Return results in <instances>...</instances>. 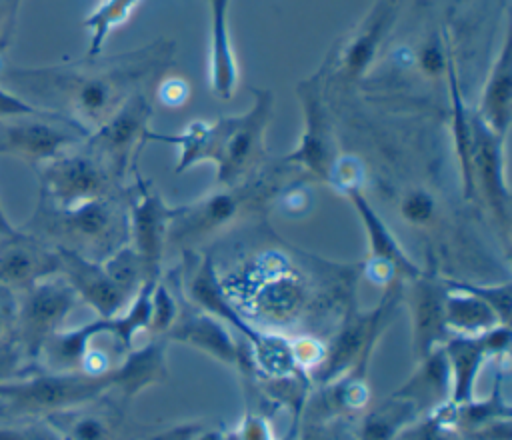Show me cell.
Instances as JSON below:
<instances>
[{
  "label": "cell",
  "instance_id": "5",
  "mask_svg": "<svg viewBox=\"0 0 512 440\" xmlns=\"http://www.w3.org/2000/svg\"><path fill=\"white\" fill-rule=\"evenodd\" d=\"M252 106L236 116H222L220 146L216 156V180L220 186H238L264 168L268 158L266 130L272 120L274 94L252 88Z\"/></svg>",
  "mask_w": 512,
  "mask_h": 440
},
{
  "label": "cell",
  "instance_id": "35",
  "mask_svg": "<svg viewBox=\"0 0 512 440\" xmlns=\"http://www.w3.org/2000/svg\"><path fill=\"white\" fill-rule=\"evenodd\" d=\"M448 282L482 298L496 312L500 324H510V316H512V286H510V282L472 284V282H462V280H452V278H448Z\"/></svg>",
  "mask_w": 512,
  "mask_h": 440
},
{
  "label": "cell",
  "instance_id": "43",
  "mask_svg": "<svg viewBox=\"0 0 512 440\" xmlns=\"http://www.w3.org/2000/svg\"><path fill=\"white\" fill-rule=\"evenodd\" d=\"M14 314H16L14 294L0 288V346L12 340L14 336Z\"/></svg>",
  "mask_w": 512,
  "mask_h": 440
},
{
  "label": "cell",
  "instance_id": "33",
  "mask_svg": "<svg viewBox=\"0 0 512 440\" xmlns=\"http://www.w3.org/2000/svg\"><path fill=\"white\" fill-rule=\"evenodd\" d=\"M396 440H466L454 424V406L450 402L420 416Z\"/></svg>",
  "mask_w": 512,
  "mask_h": 440
},
{
  "label": "cell",
  "instance_id": "28",
  "mask_svg": "<svg viewBox=\"0 0 512 440\" xmlns=\"http://www.w3.org/2000/svg\"><path fill=\"white\" fill-rule=\"evenodd\" d=\"M416 404L396 392L364 410L356 440H396L402 430L420 418Z\"/></svg>",
  "mask_w": 512,
  "mask_h": 440
},
{
  "label": "cell",
  "instance_id": "2",
  "mask_svg": "<svg viewBox=\"0 0 512 440\" xmlns=\"http://www.w3.org/2000/svg\"><path fill=\"white\" fill-rule=\"evenodd\" d=\"M112 370L106 374L56 372L28 366L0 384V406L4 418H46L50 414L86 404L110 392Z\"/></svg>",
  "mask_w": 512,
  "mask_h": 440
},
{
  "label": "cell",
  "instance_id": "47",
  "mask_svg": "<svg viewBox=\"0 0 512 440\" xmlns=\"http://www.w3.org/2000/svg\"><path fill=\"white\" fill-rule=\"evenodd\" d=\"M192 440H228L226 432L218 426H206V424H200L198 430L194 432Z\"/></svg>",
  "mask_w": 512,
  "mask_h": 440
},
{
  "label": "cell",
  "instance_id": "26",
  "mask_svg": "<svg viewBox=\"0 0 512 440\" xmlns=\"http://www.w3.org/2000/svg\"><path fill=\"white\" fill-rule=\"evenodd\" d=\"M210 6V88L216 98L230 100L238 86V64L228 30L230 0H208Z\"/></svg>",
  "mask_w": 512,
  "mask_h": 440
},
{
  "label": "cell",
  "instance_id": "23",
  "mask_svg": "<svg viewBox=\"0 0 512 440\" xmlns=\"http://www.w3.org/2000/svg\"><path fill=\"white\" fill-rule=\"evenodd\" d=\"M448 370H450V404H466L476 398V380L482 372L484 362L490 358L488 346L478 336L450 334L442 344Z\"/></svg>",
  "mask_w": 512,
  "mask_h": 440
},
{
  "label": "cell",
  "instance_id": "40",
  "mask_svg": "<svg viewBox=\"0 0 512 440\" xmlns=\"http://www.w3.org/2000/svg\"><path fill=\"white\" fill-rule=\"evenodd\" d=\"M290 350H292V358H294L296 366L302 372L310 374L322 362L326 346L322 342H318L316 338H312V336H304V338H298V340L290 342Z\"/></svg>",
  "mask_w": 512,
  "mask_h": 440
},
{
  "label": "cell",
  "instance_id": "29",
  "mask_svg": "<svg viewBox=\"0 0 512 440\" xmlns=\"http://www.w3.org/2000/svg\"><path fill=\"white\" fill-rule=\"evenodd\" d=\"M444 284L448 288L444 316L450 334L478 336L500 324L496 312L482 298L460 286H454L448 282V278H444Z\"/></svg>",
  "mask_w": 512,
  "mask_h": 440
},
{
  "label": "cell",
  "instance_id": "32",
  "mask_svg": "<svg viewBox=\"0 0 512 440\" xmlns=\"http://www.w3.org/2000/svg\"><path fill=\"white\" fill-rule=\"evenodd\" d=\"M102 268L116 282V286L122 288L130 298H134L136 292L142 288V284L150 280L146 276L140 256L128 242L118 250H114L110 256H106L102 260Z\"/></svg>",
  "mask_w": 512,
  "mask_h": 440
},
{
  "label": "cell",
  "instance_id": "9",
  "mask_svg": "<svg viewBox=\"0 0 512 440\" xmlns=\"http://www.w3.org/2000/svg\"><path fill=\"white\" fill-rule=\"evenodd\" d=\"M248 280L246 304L254 318L274 326H288L302 318L310 302L308 282L282 258L264 256Z\"/></svg>",
  "mask_w": 512,
  "mask_h": 440
},
{
  "label": "cell",
  "instance_id": "46",
  "mask_svg": "<svg viewBox=\"0 0 512 440\" xmlns=\"http://www.w3.org/2000/svg\"><path fill=\"white\" fill-rule=\"evenodd\" d=\"M188 92H190V88L184 80L170 78L158 86V100L166 106H180L186 102Z\"/></svg>",
  "mask_w": 512,
  "mask_h": 440
},
{
  "label": "cell",
  "instance_id": "10",
  "mask_svg": "<svg viewBox=\"0 0 512 440\" xmlns=\"http://www.w3.org/2000/svg\"><path fill=\"white\" fill-rule=\"evenodd\" d=\"M266 188L262 178L252 176L238 186H222L194 204L174 206L168 226V244H190L232 224L248 204H254Z\"/></svg>",
  "mask_w": 512,
  "mask_h": 440
},
{
  "label": "cell",
  "instance_id": "18",
  "mask_svg": "<svg viewBox=\"0 0 512 440\" xmlns=\"http://www.w3.org/2000/svg\"><path fill=\"white\" fill-rule=\"evenodd\" d=\"M60 258V272L74 288L80 302H86L98 318H110L120 314L128 304L130 296L116 286L106 274L102 262L90 260L70 248L56 246Z\"/></svg>",
  "mask_w": 512,
  "mask_h": 440
},
{
  "label": "cell",
  "instance_id": "11",
  "mask_svg": "<svg viewBox=\"0 0 512 440\" xmlns=\"http://www.w3.org/2000/svg\"><path fill=\"white\" fill-rule=\"evenodd\" d=\"M150 116V98L144 94V90H140L132 94L110 120L90 132L84 140V146L108 166L118 182L128 170H134L140 148L148 142L146 134L150 130Z\"/></svg>",
  "mask_w": 512,
  "mask_h": 440
},
{
  "label": "cell",
  "instance_id": "15",
  "mask_svg": "<svg viewBox=\"0 0 512 440\" xmlns=\"http://www.w3.org/2000/svg\"><path fill=\"white\" fill-rule=\"evenodd\" d=\"M406 282L408 286H402V298L406 300L410 312L412 358L418 362L432 350L440 348L450 336L444 316L448 288L444 278H438L426 270Z\"/></svg>",
  "mask_w": 512,
  "mask_h": 440
},
{
  "label": "cell",
  "instance_id": "12",
  "mask_svg": "<svg viewBox=\"0 0 512 440\" xmlns=\"http://www.w3.org/2000/svg\"><path fill=\"white\" fill-rule=\"evenodd\" d=\"M134 186L128 194V244L140 256L146 276L150 280L160 278V262L164 248L168 246V226L174 214V206H168L164 198L134 172Z\"/></svg>",
  "mask_w": 512,
  "mask_h": 440
},
{
  "label": "cell",
  "instance_id": "24",
  "mask_svg": "<svg viewBox=\"0 0 512 440\" xmlns=\"http://www.w3.org/2000/svg\"><path fill=\"white\" fill-rule=\"evenodd\" d=\"M392 22V4L380 0L362 26L352 34V38L342 46L338 54V72L346 84L356 82L370 68L386 30Z\"/></svg>",
  "mask_w": 512,
  "mask_h": 440
},
{
  "label": "cell",
  "instance_id": "41",
  "mask_svg": "<svg viewBox=\"0 0 512 440\" xmlns=\"http://www.w3.org/2000/svg\"><path fill=\"white\" fill-rule=\"evenodd\" d=\"M42 114H52V110L36 106L34 102L22 98L20 94L0 88V118L16 120L24 116H42Z\"/></svg>",
  "mask_w": 512,
  "mask_h": 440
},
{
  "label": "cell",
  "instance_id": "48",
  "mask_svg": "<svg viewBox=\"0 0 512 440\" xmlns=\"http://www.w3.org/2000/svg\"><path fill=\"white\" fill-rule=\"evenodd\" d=\"M20 232V228H16L14 224H12V220L8 218V214L4 212V208H2V204H0V238L4 240V238H12V236H16Z\"/></svg>",
  "mask_w": 512,
  "mask_h": 440
},
{
  "label": "cell",
  "instance_id": "20",
  "mask_svg": "<svg viewBox=\"0 0 512 440\" xmlns=\"http://www.w3.org/2000/svg\"><path fill=\"white\" fill-rule=\"evenodd\" d=\"M164 338L168 342L172 340L192 346L226 366H238L242 354L238 342L230 334V328L216 316L206 314L194 306L178 312Z\"/></svg>",
  "mask_w": 512,
  "mask_h": 440
},
{
  "label": "cell",
  "instance_id": "36",
  "mask_svg": "<svg viewBox=\"0 0 512 440\" xmlns=\"http://www.w3.org/2000/svg\"><path fill=\"white\" fill-rule=\"evenodd\" d=\"M0 440H64L60 432L46 418H12L2 422L0 418Z\"/></svg>",
  "mask_w": 512,
  "mask_h": 440
},
{
  "label": "cell",
  "instance_id": "21",
  "mask_svg": "<svg viewBox=\"0 0 512 440\" xmlns=\"http://www.w3.org/2000/svg\"><path fill=\"white\" fill-rule=\"evenodd\" d=\"M344 194L352 202V206H354V210L360 216V222L364 226L366 240H368V260L384 262L402 280H412V278L420 276L424 268H420L408 256V252L400 246V242L396 240L392 230L386 226V222L380 218V214L366 200L362 188H350Z\"/></svg>",
  "mask_w": 512,
  "mask_h": 440
},
{
  "label": "cell",
  "instance_id": "8",
  "mask_svg": "<svg viewBox=\"0 0 512 440\" xmlns=\"http://www.w3.org/2000/svg\"><path fill=\"white\" fill-rule=\"evenodd\" d=\"M326 68L298 82L296 94L302 106L304 130L296 148L280 158V164L294 166L320 182H330L332 168L338 160V144L324 104Z\"/></svg>",
  "mask_w": 512,
  "mask_h": 440
},
{
  "label": "cell",
  "instance_id": "27",
  "mask_svg": "<svg viewBox=\"0 0 512 440\" xmlns=\"http://www.w3.org/2000/svg\"><path fill=\"white\" fill-rule=\"evenodd\" d=\"M412 400L420 414H428L450 400V370L442 346L416 362L412 376L394 390Z\"/></svg>",
  "mask_w": 512,
  "mask_h": 440
},
{
  "label": "cell",
  "instance_id": "34",
  "mask_svg": "<svg viewBox=\"0 0 512 440\" xmlns=\"http://www.w3.org/2000/svg\"><path fill=\"white\" fill-rule=\"evenodd\" d=\"M178 304L166 280H156L150 294V320L146 332L150 336H164L178 316Z\"/></svg>",
  "mask_w": 512,
  "mask_h": 440
},
{
  "label": "cell",
  "instance_id": "14",
  "mask_svg": "<svg viewBox=\"0 0 512 440\" xmlns=\"http://www.w3.org/2000/svg\"><path fill=\"white\" fill-rule=\"evenodd\" d=\"M472 180L476 200L482 198L508 238L510 190L504 174V138L488 130L476 112H472Z\"/></svg>",
  "mask_w": 512,
  "mask_h": 440
},
{
  "label": "cell",
  "instance_id": "4",
  "mask_svg": "<svg viewBox=\"0 0 512 440\" xmlns=\"http://www.w3.org/2000/svg\"><path fill=\"white\" fill-rule=\"evenodd\" d=\"M402 286V278L386 284L384 296L368 312L358 310L354 302L348 304L336 334L328 344H324L326 350L322 362L308 374L310 380L326 386L346 374L358 360L374 356L376 344L390 322L394 306L402 300Z\"/></svg>",
  "mask_w": 512,
  "mask_h": 440
},
{
  "label": "cell",
  "instance_id": "13",
  "mask_svg": "<svg viewBox=\"0 0 512 440\" xmlns=\"http://www.w3.org/2000/svg\"><path fill=\"white\" fill-rule=\"evenodd\" d=\"M88 132L70 118L52 112L16 118L0 138V152L14 154L30 164L42 166L58 154L82 144Z\"/></svg>",
  "mask_w": 512,
  "mask_h": 440
},
{
  "label": "cell",
  "instance_id": "49",
  "mask_svg": "<svg viewBox=\"0 0 512 440\" xmlns=\"http://www.w3.org/2000/svg\"><path fill=\"white\" fill-rule=\"evenodd\" d=\"M386 2H388V4H392V6H394V4H396V2H398V0H386Z\"/></svg>",
  "mask_w": 512,
  "mask_h": 440
},
{
  "label": "cell",
  "instance_id": "31",
  "mask_svg": "<svg viewBox=\"0 0 512 440\" xmlns=\"http://www.w3.org/2000/svg\"><path fill=\"white\" fill-rule=\"evenodd\" d=\"M140 0H104L86 20L84 26L90 30V46H88V58H96L102 52V46L118 24H122L134 6Z\"/></svg>",
  "mask_w": 512,
  "mask_h": 440
},
{
  "label": "cell",
  "instance_id": "1",
  "mask_svg": "<svg viewBox=\"0 0 512 440\" xmlns=\"http://www.w3.org/2000/svg\"><path fill=\"white\" fill-rule=\"evenodd\" d=\"M172 52L174 44L154 42L106 62L90 58L52 68H12L8 80L50 102L48 110L70 118L90 134L140 92L142 84L170 62Z\"/></svg>",
  "mask_w": 512,
  "mask_h": 440
},
{
  "label": "cell",
  "instance_id": "6",
  "mask_svg": "<svg viewBox=\"0 0 512 440\" xmlns=\"http://www.w3.org/2000/svg\"><path fill=\"white\" fill-rule=\"evenodd\" d=\"M16 296L12 338L28 368L36 364L42 346L64 326L80 298L62 274L48 276Z\"/></svg>",
  "mask_w": 512,
  "mask_h": 440
},
{
  "label": "cell",
  "instance_id": "38",
  "mask_svg": "<svg viewBox=\"0 0 512 440\" xmlns=\"http://www.w3.org/2000/svg\"><path fill=\"white\" fill-rule=\"evenodd\" d=\"M418 68L428 78H440L448 72V64L452 60V48L446 46L438 36H430L416 54Z\"/></svg>",
  "mask_w": 512,
  "mask_h": 440
},
{
  "label": "cell",
  "instance_id": "7",
  "mask_svg": "<svg viewBox=\"0 0 512 440\" xmlns=\"http://www.w3.org/2000/svg\"><path fill=\"white\" fill-rule=\"evenodd\" d=\"M118 178L86 146L66 150L40 166V204L70 210L80 204L114 194Z\"/></svg>",
  "mask_w": 512,
  "mask_h": 440
},
{
  "label": "cell",
  "instance_id": "3",
  "mask_svg": "<svg viewBox=\"0 0 512 440\" xmlns=\"http://www.w3.org/2000/svg\"><path fill=\"white\" fill-rule=\"evenodd\" d=\"M38 214L42 226L58 236L52 246L70 248L96 262H102L128 242V208L116 194L70 210H54L40 204Z\"/></svg>",
  "mask_w": 512,
  "mask_h": 440
},
{
  "label": "cell",
  "instance_id": "42",
  "mask_svg": "<svg viewBox=\"0 0 512 440\" xmlns=\"http://www.w3.org/2000/svg\"><path fill=\"white\" fill-rule=\"evenodd\" d=\"M228 440H274V434L266 418H262L260 414L248 412L242 418L236 434Z\"/></svg>",
  "mask_w": 512,
  "mask_h": 440
},
{
  "label": "cell",
  "instance_id": "37",
  "mask_svg": "<svg viewBox=\"0 0 512 440\" xmlns=\"http://www.w3.org/2000/svg\"><path fill=\"white\" fill-rule=\"evenodd\" d=\"M434 214H436V200L424 188H412L400 200V216L410 226H428Z\"/></svg>",
  "mask_w": 512,
  "mask_h": 440
},
{
  "label": "cell",
  "instance_id": "19",
  "mask_svg": "<svg viewBox=\"0 0 512 440\" xmlns=\"http://www.w3.org/2000/svg\"><path fill=\"white\" fill-rule=\"evenodd\" d=\"M64 440H122L126 432L124 410L110 392L86 404L46 416Z\"/></svg>",
  "mask_w": 512,
  "mask_h": 440
},
{
  "label": "cell",
  "instance_id": "45",
  "mask_svg": "<svg viewBox=\"0 0 512 440\" xmlns=\"http://www.w3.org/2000/svg\"><path fill=\"white\" fill-rule=\"evenodd\" d=\"M312 204L310 192L304 190L302 186H292V190L282 192L280 198V208L288 216H302L306 214V208Z\"/></svg>",
  "mask_w": 512,
  "mask_h": 440
},
{
  "label": "cell",
  "instance_id": "30",
  "mask_svg": "<svg viewBox=\"0 0 512 440\" xmlns=\"http://www.w3.org/2000/svg\"><path fill=\"white\" fill-rule=\"evenodd\" d=\"M510 410L512 408L500 388V382H496L492 394H488L486 398H482V400L472 398L466 404L454 406V424L466 438L470 432H474L490 422L510 418Z\"/></svg>",
  "mask_w": 512,
  "mask_h": 440
},
{
  "label": "cell",
  "instance_id": "22",
  "mask_svg": "<svg viewBox=\"0 0 512 440\" xmlns=\"http://www.w3.org/2000/svg\"><path fill=\"white\" fill-rule=\"evenodd\" d=\"M166 346L168 340L164 336H152V340L146 346L128 350L124 358L112 368V390L118 392L124 402L136 398L138 394L156 384L166 382Z\"/></svg>",
  "mask_w": 512,
  "mask_h": 440
},
{
  "label": "cell",
  "instance_id": "16",
  "mask_svg": "<svg viewBox=\"0 0 512 440\" xmlns=\"http://www.w3.org/2000/svg\"><path fill=\"white\" fill-rule=\"evenodd\" d=\"M186 266H188V270L182 280L186 300L194 308H198L206 314H212L218 320H222L224 324H230V328L242 332L246 344L254 346L260 340L262 332L258 328H254V324L250 320H246L242 316V312L238 310L234 300L228 296V292L222 284V276L216 270L212 254H202L194 262V266L188 260Z\"/></svg>",
  "mask_w": 512,
  "mask_h": 440
},
{
  "label": "cell",
  "instance_id": "39",
  "mask_svg": "<svg viewBox=\"0 0 512 440\" xmlns=\"http://www.w3.org/2000/svg\"><path fill=\"white\" fill-rule=\"evenodd\" d=\"M296 440H352L334 418H308L302 422Z\"/></svg>",
  "mask_w": 512,
  "mask_h": 440
},
{
  "label": "cell",
  "instance_id": "17",
  "mask_svg": "<svg viewBox=\"0 0 512 440\" xmlns=\"http://www.w3.org/2000/svg\"><path fill=\"white\" fill-rule=\"evenodd\" d=\"M60 272L56 246L40 236L18 232L0 244V288L20 294L32 284Z\"/></svg>",
  "mask_w": 512,
  "mask_h": 440
},
{
  "label": "cell",
  "instance_id": "44",
  "mask_svg": "<svg viewBox=\"0 0 512 440\" xmlns=\"http://www.w3.org/2000/svg\"><path fill=\"white\" fill-rule=\"evenodd\" d=\"M26 364L14 344V338L0 346V384L16 376L20 370H24Z\"/></svg>",
  "mask_w": 512,
  "mask_h": 440
},
{
  "label": "cell",
  "instance_id": "25",
  "mask_svg": "<svg viewBox=\"0 0 512 440\" xmlns=\"http://www.w3.org/2000/svg\"><path fill=\"white\" fill-rule=\"evenodd\" d=\"M476 116L488 130L506 140L512 122V52L508 38L502 42L500 54L488 74Z\"/></svg>",
  "mask_w": 512,
  "mask_h": 440
}]
</instances>
